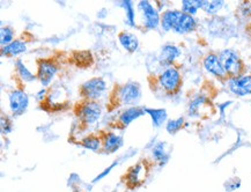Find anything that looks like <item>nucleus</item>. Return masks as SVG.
I'll list each match as a JSON object with an SVG mask.
<instances>
[{"label":"nucleus","instance_id":"17","mask_svg":"<svg viewBox=\"0 0 251 192\" xmlns=\"http://www.w3.org/2000/svg\"><path fill=\"white\" fill-rule=\"evenodd\" d=\"M145 111L151 117L153 125L155 127H161L168 121V114H167L166 109L145 108Z\"/></svg>","mask_w":251,"mask_h":192},{"label":"nucleus","instance_id":"27","mask_svg":"<svg viewBox=\"0 0 251 192\" xmlns=\"http://www.w3.org/2000/svg\"><path fill=\"white\" fill-rule=\"evenodd\" d=\"M14 30L11 27H1L0 29V43H1V48L6 47L7 44L12 43L14 38Z\"/></svg>","mask_w":251,"mask_h":192},{"label":"nucleus","instance_id":"25","mask_svg":"<svg viewBox=\"0 0 251 192\" xmlns=\"http://www.w3.org/2000/svg\"><path fill=\"white\" fill-rule=\"evenodd\" d=\"M201 0H184L181 4V11L195 17L201 9Z\"/></svg>","mask_w":251,"mask_h":192},{"label":"nucleus","instance_id":"12","mask_svg":"<svg viewBox=\"0 0 251 192\" xmlns=\"http://www.w3.org/2000/svg\"><path fill=\"white\" fill-rule=\"evenodd\" d=\"M182 54L181 48L175 46L173 43H167L165 46H162L159 53V59L161 63L166 64L167 66L174 65L176 59H178Z\"/></svg>","mask_w":251,"mask_h":192},{"label":"nucleus","instance_id":"4","mask_svg":"<svg viewBox=\"0 0 251 192\" xmlns=\"http://www.w3.org/2000/svg\"><path fill=\"white\" fill-rule=\"evenodd\" d=\"M219 54V58L223 64L225 71H226L228 79L236 78L241 74H243L244 71V63L241 58L240 53L234 49H224L221 50Z\"/></svg>","mask_w":251,"mask_h":192},{"label":"nucleus","instance_id":"11","mask_svg":"<svg viewBox=\"0 0 251 192\" xmlns=\"http://www.w3.org/2000/svg\"><path fill=\"white\" fill-rule=\"evenodd\" d=\"M202 66H204L206 72H208L210 74L215 76V78L221 79V80L228 79L227 73L225 71L218 53L208 52L207 54H205V57L202 58Z\"/></svg>","mask_w":251,"mask_h":192},{"label":"nucleus","instance_id":"22","mask_svg":"<svg viewBox=\"0 0 251 192\" xmlns=\"http://www.w3.org/2000/svg\"><path fill=\"white\" fill-rule=\"evenodd\" d=\"M152 154L155 161L160 162V165H165L169 159L168 153H167V144L162 142L155 144L152 148Z\"/></svg>","mask_w":251,"mask_h":192},{"label":"nucleus","instance_id":"20","mask_svg":"<svg viewBox=\"0 0 251 192\" xmlns=\"http://www.w3.org/2000/svg\"><path fill=\"white\" fill-rule=\"evenodd\" d=\"M145 168L141 163L133 166L127 172V183L131 185H138L145 178Z\"/></svg>","mask_w":251,"mask_h":192},{"label":"nucleus","instance_id":"7","mask_svg":"<svg viewBox=\"0 0 251 192\" xmlns=\"http://www.w3.org/2000/svg\"><path fill=\"white\" fill-rule=\"evenodd\" d=\"M107 91V82L101 76L87 80L80 87V94L86 101H98Z\"/></svg>","mask_w":251,"mask_h":192},{"label":"nucleus","instance_id":"10","mask_svg":"<svg viewBox=\"0 0 251 192\" xmlns=\"http://www.w3.org/2000/svg\"><path fill=\"white\" fill-rule=\"evenodd\" d=\"M58 73V65L52 59H40L37 64V79L46 87L49 86Z\"/></svg>","mask_w":251,"mask_h":192},{"label":"nucleus","instance_id":"6","mask_svg":"<svg viewBox=\"0 0 251 192\" xmlns=\"http://www.w3.org/2000/svg\"><path fill=\"white\" fill-rule=\"evenodd\" d=\"M76 116L86 125H94L101 120L103 109L98 101H85L76 108Z\"/></svg>","mask_w":251,"mask_h":192},{"label":"nucleus","instance_id":"13","mask_svg":"<svg viewBox=\"0 0 251 192\" xmlns=\"http://www.w3.org/2000/svg\"><path fill=\"white\" fill-rule=\"evenodd\" d=\"M146 114L145 111V108L143 107H128L125 108L123 111L118 116V124L123 126H128L131 123H133L134 120H138V118L143 116V115Z\"/></svg>","mask_w":251,"mask_h":192},{"label":"nucleus","instance_id":"24","mask_svg":"<svg viewBox=\"0 0 251 192\" xmlns=\"http://www.w3.org/2000/svg\"><path fill=\"white\" fill-rule=\"evenodd\" d=\"M81 146L85 147L87 149H91L93 152H96L101 148L102 146V138L100 137H96L94 134H91V136H87L81 140Z\"/></svg>","mask_w":251,"mask_h":192},{"label":"nucleus","instance_id":"8","mask_svg":"<svg viewBox=\"0 0 251 192\" xmlns=\"http://www.w3.org/2000/svg\"><path fill=\"white\" fill-rule=\"evenodd\" d=\"M8 105L14 116L24 115L29 107V96L22 88H15L8 94Z\"/></svg>","mask_w":251,"mask_h":192},{"label":"nucleus","instance_id":"29","mask_svg":"<svg viewBox=\"0 0 251 192\" xmlns=\"http://www.w3.org/2000/svg\"><path fill=\"white\" fill-rule=\"evenodd\" d=\"M240 12L242 13L244 17L250 18L251 17V4L250 2H243L240 7Z\"/></svg>","mask_w":251,"mask_h":192},{"label":"nucleus","instance_id":"30","mask_svg":"<svg viewBox=\"0 0 251 192\" xmlns=\"http://www.w3.org/2000/svg\"><path fill=\"white\" fill-rule=\"evenodd\" d=\"M47 96H48V92H47V89H41V91L37 93L36 98H37V101H38V102H43V101L46 100V98H47Z\"/></svg>","mask_w":251,"mask_h":192},{"label":"nucleus","instance_id":"2","mask_svg":"<svg viewBox=\"0 0 251 192\" xmlns=\"http://www.w3.org/2000/svg\"><path fill=\"white\" fill-rule=\"evenodd\" d=\"M157 85L167 94H176L182 87V74L178 67L175 65L167 66L157 75Z\"/></svg>","mask_w":251,"mask_h":192},{"label":"nucleus","instance_id":"9","mask_svg":"<svg viewBox=\"0 0 251 192\" xmlns=\"http://www.w3.org/2000/svg\"><path fill=\"white\" fill-rule=\"evenodd\" d=\"M228 89L234 95L244 97L251 95V73L249 74H241L236 78L227 79Z\"/></svg>","mask_w":251,"mask_h":192},{"label":"nucleus","instance_id":"1","mask_svg":"<svg viewBox=\"0 0 251 192\" xmlns=\"http://www.w3.org/2000/svg\"><path fill=\"white\" fill-rule=\"evenodd\" d=\"M198 22L195 17L186 14L181 9H166L161 13V24L163 31H174L185 35L196 30Z\"/></svg>","mask_w":251,"mask_h":192},{"label":"nucleus","instance_id":"16","mask_svg":"<svg viewBox=\"0 0 251 192\" xmlns=\"http://www.w3.org/2000/svg\"><path fill=\"white\" fill-rule=\"evenodd\" d=\"M27 51V43L20 38H15L12 43L1 48V54L7 57H17Z\"/></svg>","mask_w":251,"mask_h":192},{"label":"nucleus","instance_id":"23","mask_svg":"<svg viewBox=\"0 0 251 192\" xmlns=\"http://www.w3.org/2000/svg\"><path fill=\"white\" fill-rule=\"evenodd\" d=\"M225 1L221 0H213V1H207V0H201V9H202L206 14L215 15L218 14L221 9L224 8Z\"/></svg>","mask_w":251,"mask_h":192},{"label":"nucleus","instance_id":"21","mask_svg":"<svg viewBox=\"0 0 251 192\" xmlns=\"http://www.w3.org/2000/svg\"><path fill=\"white\" fill-rule=\"evenodd\" d=\"M120 7H123L125 11V22L131 27L136 25V8H134V4L131 0H123V1L118 2Z\"/></svg>","mask_w":251,"mask_h":192},{"label":"nucleus","instance_id":"18","mask_svg":"<svg viewBox=\"0 0 251 192\" xmlns=\"http://www.w3.org/2000/svg\"><path fill=\"white\" fill-rule=\"evenodd\" d=\"M67 100L66 92H63L62 87H54L51 89L46 98V103L50 105H62Z\"/></svg>","mask_w":251,"mask_h":192},{"label":"nucleus","instance_id":"5","mask_svg":"<svg viewBox=\"0 0 251 192\" xmlns=\"http://www.w3.org/2000/svg\"><path fill=\"white\" fill-rule=\"evenodd\" d=\"M137 9L140 15L141 27L147 30H155L161 24V14L152 2L143 0L137 4Z\"/></svg>","mask_w":251,"mask_h":192},{"label":"nucleus","instance_id":"19","mask_svg":"<svg viewBox=\"0 0 251 192\" xmlns=\"http://www.w3.org/2000/svg\"><path fill=\"white\" fill-rule=\"evenodd\" d=\"M15 70H17L19 78L24 82H27V84L28 82H33L37 79V75H35L21 59H17V62H15Z\"/></svg>","mask_w":251,"mask_h":192},{"label":"nucleus","instance_id":"14","mask_svg":"<svg viewBox=\"0 0 251 192\" xmlns=\"http://www.w3.org/2000/svg\"><path fill=\"white\" fill-rule=\"evenodd\" d=\"M123 146V137L115 132H107L102 137V148L107 153H114Z\"/></svg>","mask_w":251,"mask_h":192},{"label":"nucleus","instance_id":"15","mask_svg":"<svg viewBox=\"0 0 251 192\" xmlns=\"http://www.w3.org/2000/svg\"><path fill=\"white\" fill-rule=\"evenodd\" d=\"M118 41H120L123 49L130 53L136 52L138 48H139V40H138L137 35L132 34L127 30H123L118 34Z\"/></svg>","mask_w":251,"mask_h":192},{"label":"nucleus","instance_id":"26","mask_svg":"<svg viewBox=\"0 0 251 192\" xmlns=\"http://www.w3.org/2000/svg\"><path fill=\"white\" fill-rule=\"evenodd\" d=\"M185 124V118L184 117H178L175 120H168L166 123V130L169 134H175L178 132L179 130L184 126Z\"/></svg>","mask_w":251,"mask_h":192},{"label":"nucleus","instance_id":"28","mask_svg":"<svg viewBox=\"0 0 251 192\" xmlns=\"http://www.w3.org/2000/svg\"><path fill=\"white\" fill-rule=\"evenodd\" d=\"M12 129H13V126H12L11 120H8L7 118H6V120H5V118L2 117L1 118V131H2V133L7 134V133L11 132Z\"/></svg>","mask_w":251,"mask_h":192},{"label":"nucleus","instance_id":"3","mask_svg":"<svg viewBox=\"0 0 251 192\" xmlns=\"http://www.w3.org/2000/svg\"><path fill=\"white\" fill-rule=\"evenodd\" d=\"M115 100L116 103L125 107H136L141 100V87L138 82H126L118 86L115 92Z\"/></svg>","mask_w":251,"mask_h":192}]
</instances>
